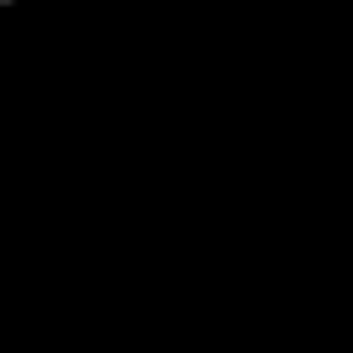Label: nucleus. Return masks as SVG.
Returning a JSON list of instances; mask_svg holds the SVG:
<instances>
[{
  "label": "nucleus",
  "mask_w": 353,
  "mask_h": 353,
  "mask_svg": "<svg viewBox=\"0 0 353 353\" xmlns=\"http://www.w3.org/2000/svg\"><path fill=\"white\" fill-rule=\"evenodd\" d=\"M0 6H11V0H0Z\"/></svg>",
  "instance_id": "obj_1"
}]
</instances>
